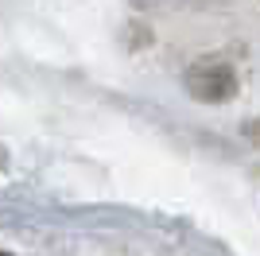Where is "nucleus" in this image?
<instances>
[{
    "label": "nucleus",
    "mask_w": 260,
    "mask_h": 256,
    "mask_svg": "<svg viewBox=\"0 0 260 256\" xmlns=\"http://www.w3.org/2000/svg\"><path fill=\"white\" fill-rule=\"evenodd\" d=\"M0 256H8V252H4V248H0Z\"/></svg>",
    "instance_id": "1"
}]
</instances>
